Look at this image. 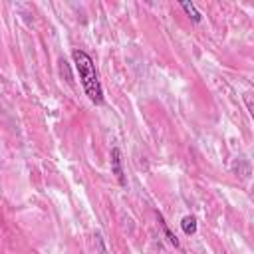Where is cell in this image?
<instances>
[{"instance_id": "cell-1", "label": "cell", "mask_w": 254, "mask_h": 254, "mask_svg": "<svg viewBox=\"0 0 254 254\" xmlns=\"http://www.w3.org/2000/svg\"><path fill=\"white\" fill-rule=\"evenodd\" d=\"M71 58H73V65H75V71L79 75V81L83 85L85 95L95 105H101L103 103V87H101V81L97 77L95 64H93L91 56L87 52H83V50H73Z\"/></svg>"}, {"instance_id": "cell-2", "label": "cell", "mask_w": 254, "mask_h": 254, "mask_svg": "<svg viewBox=\"0 0 254 254\" xmlns=\"http://www.w3.org/2000/svg\"><path fill=\"white\" fill-rule=\"evenodd\" d=\"M109 157H111V173L115 175V179L119 181V185H121V187H125V185H127V179H125L123 159H121V151H119V147H113Z\"/></svg>"}, {"instance_id": "cell-3", "label": "cell", "mask_w": 254, "mask_h": 254, "mask_svg": "<svg viewBox=\"0 0 254 254\" xmlns=\"http://www.w3.org/2000/svg\"><path fill=\"white\" fill-rule=\"evenodd\" d=\"M181 228H183V232H185L187 236H192V234H196V228H198V224H196V218H194L192 214H187V216H183V220H181Z\"/></svg>"}, {"instance_id": "cell-4", "label": "cell", "mask_w": 254, "mask_h": 254, "mask_svg": "<svg viewBox=\"0 0 254 254\" xmlns=\"http://www.w3.org/2000/svg\"><path fill=\"white\" fill-rule=\"evenodd\" d=\"M181 8H183V12L192 20V22H200V12L196 10V6L192 4V2H181Z\"/></svg>"}, {"instance_id": "cell-5", "label": "cell", "mask_w": 254, "mask_h": 254, "mask_svg": "<svg viewBox=\"0 0 254 254\" xmlns=\"http://www.w3.org/2000/svg\"><path fill=\"white\" fill-rule=\"evenodd\" d=\"M159 224H161V228H163V234L167 236V240H169V244H173L175 248H179V246H181V242H179V238H177V236L173 234V230H171V228L167 226V222L163 220V216H161V214H159Z\"/></svg>"}, {"instance_id": "cell-6", "label": "cell", "mask_w": 254, "mask_h": 254, "mask_svg": "<svg viewBox=\"0 0 254 254\" xmlns=\"http://www.w3.org/2000/svg\"><path fill=\"white\" fill-rule=\"evenodd\" d=\"M93 238H95V244H97V248H99V254H107V248H105V244H103V236H101V232H95Z\"/></svg>"}]
</instances>
